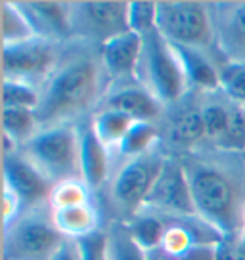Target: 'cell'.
Instances as JSON below:
<instances>
[{
    "label": "cell",
    "mask_w": 245,
    "mask_h": 260,
    "mask_svg": "<svg viewBox=\"0 0 245 260\" xmlns=\"http://www.w3.org/2000/svg\"><path fill=\"white\" fill-rule=\"evenodd\" d=\"M197 216L224 239H237L245 226V157L241 153L190 151L180 157Z\"/></svg>",
    "instance_id": "6da1fadb"
},
{
    "label": "cell",
    "mask_w": 245,
    "mask_h": 260,
    "mask_svg": "<svg viewBox=\"0 0 245 260\" xmlns=\"http://www.w3.org/2000/svg\"><path fill=\"white\" fill-rule=\"evenodd\" d=\"M100 65L90 57H73L56 69L35 111L39 124H66L67 119L90 109L100 92Z\"/></svg>",
    "instance_id": "7a4b0ae2"
},
{
    "label": "cell",
    "mask_w": 245,
    "mask_h": 260,
    "mask_svg": "<svg viewBox=\"0 0 245 260\" xmlns=\"http://www.w3.org/2000/svg\"><path fill=\"white\" fill-rule=\"evenodd\" d=\"M21 153L56 186L81 178V130L73 124L44 126L27 140Z\"/></svg>",
    "instance_id": "3957f363"
},
{
    "label": "cell",
    "mask_w": 245,
    "mask_h": 260,
    "mask_svg": "<svg viewBox=\"0 0 245 260\" xmlns=\"http://www.w3.org/2000/svg\"><path fill=\"white\" fill-rule=\"evenodd\" d=\"M66 241L52 214L21 212L4 226V260H52Z\"/></svg>",
    "instance_id": "277c9868"
},
{
    "label": "cell",
    "mask_w": 245,
    "mask_h": 260,
    "mask_svg": "<svg viewBox=\"0 0 245 260\" xmlns=\"http://www.w3.org/2000/svg\"><path fill=\"white\" fill-rule=\"evenodd\" d=\"M165 155L149 151L122 162V167L109 180V203L115 212L127 222L142 212L147 195L163 169Z\"/></svg>",
    "instance_id": "5b68a950"
},
{
    "label": "cell",
    "mask_w": 245,
    "mask_h": 260,
    "mask_svg": "<svg viewBox=\"0 0 245 260\" xmlns=\"http://www.w3.org/2000/svg\"><path fill=\"white\" fill-rule=\"evenodd\" d=\"M157 31L171 44L205 48L215 44L211 10L203 2L171 0L157 2Z\"/></svg>",
    "instance_id": "8992f818"
},
{
    "label": "cell",
    "mask_w": 245,
    "mask_h": 260,
    "mask_svg": "<svg viewBox=\"0 0 245 260\" xmlns=\"http://www.w3.org/2000/svg\"><path fill=\"white\" fill-rule=\"evenodd\" d=\"M142 67L146 88L161 104H176L188 88V79L172 44L157 31L144 37Z\"/></svg>",
    "instance_id": "52a82bcc"
},
{
    "label": "cell",
    "mask_w": 245,
    "mask_h": 260,
    "mask_svg": "<svg viewBox=\"0 0 245 260\" xmlns=\"http://www.w3.org/2000/svg\"><path fill=\"white\" fill-rule=\"evenodd\" d=\"M142 212H156L169 218H186L197 216L194 197L190 191L186 172L180 157H167L156 184L147 195Z\"/></svg>",
    "instance_id": "ba28073f"
},
{
    "label": "cell",
    "mask_w": 245,
    "mask_h": 260,
    "mask_svg": "<svg viewBox=\"0 0 245 260\" xmlns=\"http://www.w3.org/2000/svg\"><path fill=\"white\" fill-rule=\"evenodd\" d=\"M4 79L33 84L41 79H50L56 69V52L52 41L35 37L27 42L4 46L2 50Z\"/></svg>",
    "instance_id": "9c48e42d"
},
{
    "label": "cell",
    "mask_w": 245,
    "mask_h": 260,
    "mask_svg": "<svg viewBox=\"0 0 245 260\" xmlns=\"http://www.w3.org/2000/svg\"><path fill=\"white\" fill-rule=\"evenodd\" d=\"M73 27H82L86 35L102 37V42L129 29V2L122 0H94L71 6Z\"/></svg>",
    "instance_id": "30bf717a"
},
{
    "label": "cell",
    "mask_w": 245,
    "mask_h": 260,
    "mask_svg": "<svg viewBox=\"0 0 245 260\" xmlns=\"http://www.w3.org/2000/svg\"><path fill=\"white\" fill-rule=\"evenodd\" d=\"M4 186L21 201L23 207L48 203L54 182H50L21 151L4 157Z\"/></svg>",
    "instance_id": "8fae6325"
},
{
    "label": "cell",
    "mask_w": 245,
    "mask_h": 260,
    "mask_svg": "<svg viewBox=\"0 0 245 260\" xmlns=\"http://www.w3.org/2000/svg\"><path fill=\"white\" fill-rule=\"evenodd\" d=\"M215 44L232 63H245V2H222L211 10Z\"/></svg>",
    "instance_id": "7c38bea8"
},
{
    "label": "cell",
    "mask_w": 245,
    "mask_h": 260,
    "mask_svg": "<svg viewBox=\"0 0 245 260\" xmlns=\"http://www.w3.org/2000/svg\"><path fill=\"white\" fill-rule=\"evenodd\" d=\"M144 37L132 31L121 32L102 42V65L107 73L117 79L136 77L142 63Z\"/></svg>",
    "instance_id": "4fadbf2b"
},
{
    "label": "cell",
    "mask_w": 245,
    "mask_h": 260,
    "mask_svg": "<svg viewBox=\"0 0 245 260\" xmlns=\"http://www.w3.org/2000/svg\"><path fill=\"white\" fill-rule=\"evenodd\" d=\"M27 17L31 19L35 31L42 39H54V37H66L73 29V16L71 6L66 2H17Z\"/></svg>",
    "instance_id": "5bb4252c"
},
{
    "label": "cell",
    "mask_w": 245,
    "mask_h": 260,
    "mask_svg": "<svg viewBox=\"0 0 245 260\" xmlns=\"http://www.w3.org/2000/svg\"><path fill=\"white\" fill-rule=\"evenodd\" d=\"M106 107L129 115L136 122H154L161 117L163 104L146 86H125L106 100Z\"/></svg>",
    "instance_id": "9a60e30c"
},
{
    "label": "cell",
    "mask_w": 245,
    "mask_h": 260,
    "mask_svg": "<svg viewBox=\"0 0 245 260\" xmlns=\"http://www.w3.org/2000/svg\"><path fill=\"white\" fill-rule=\"evenodd\" d=\"M109 176V147L88 124L81 130V178L90 189H98Z\"/></svg>",
    "instance_id": "2e32d148"
},
{
    "label": "cell",
    "mask_w": 245,
    "mask_h": 260,
    "mask_svg": "<svg viewBox=\"0 0 245 260\" xmlns=\"http://www.w3.org/2000/svg\"><path fill=\"white\" fill-rule=\"evenodd\" d=\"M172 48L178 56L182 69L186 73L188 84L199 88L201 92H217L221 88V79H219V69L207 59L199 48H190V46H178L172 44Z\"/></svg>",
    "instance_id": "e0dca14e"
},
{
    "label": "cell",
    "mask_w": 245,
    "mask_h": 260,
    "mask_svg": "<svg viewBox=\"0 0 245 260\" xmlns=\"http://www.w3.org/2000/svg\"><path fill=\"white\" fill-rule=\"evenodd\" d=\"M167 136L174 147L186 149V153L196 151L197 144L207 140L201 109H184L174 115L172 121L169 122Z\"/></svg>",
    "instance_id": "ac0fdd59"
},
{
    "label": "cell",
    "mask_w": 245,
    "mask_h": 260,
    "mask_svg": "<svg viewBox=\"0 0 245 260\" xmlns=\"http://www.w3.org/2000/svg\"><path fill=\"white\" fill-rule=\"evenodd\" d=\"M56 228L69 239H79L100 230L98 228V212L92 203L77 205L50 211Z\"/></svg>",
    "instance_id": "d6986e66"
},
{
    "label": "cell",
    "mask_w": 245,
    "mask_h": 260,
    "mask_svg": "<svg viewBox=\"0 0 245 260\" xmlns=\"http://www.w3.org/2000/svg\"><path fill=\"white\" fill-rule=\"evenodd\" d=\"M132 239L146 252L156 251L163 245L165 234H167V220L156 212H140L129 222H125Z\"/></svg>",
    "instance_id": "ffe728a7"
},
{
    "label": "cell",
    "mask_w": 245,
    "mask_h": 260,
    "mask_svg": "<svg viewBox=\"0 0 245 260\" xmlns=\"http://www.w3.org/2000/svg\"><path fill=\"white\" fill-rule=\"evenodd\" d=\"M0 12H2V39H4V46H12V44H19V42H27L39 37L35 31L31 19L27 17L23 10L19 8L17 2H0Z\"/></svg>",
    "instance_id": "44dd1931"
},
{
    "label": "cell",
    "mask_w": 245,
    "mask_h": 260,
    "mask_svg": "<svg viewBox=\"0 0 245 260\" xmlns=\"http://www.w3.org/2000/svg\"><path fill=\"white\" fill-rule=\"evenodd\" d=\"M136 121H132L129 115L121 113L117 109H109V107H104L100 113L94 115L92 119V128L96 132L104 144H106L109 149H113L121 144V140L127 136V132L131 130V126Z\"/></svg>",
    "instance_id": "7402d4cb"
},
{
    "label": "cell",
    "mask_w": 245,
    "mask_h": 260,
    "mask_svg": "<svg viewBox=\"0 0 245 260\" xmlns=\"http://www.w3.org/2000/svg\"><path fill=\"white\" fill-rule=\"evenodd\" d=\"M159 140V130L154 122H134L127 136L121 140V144L115 147L119 157L125 161L142 157V155L154 151V146Z\"/></svg>",
    "instance_id": "603a6c76"
},
{
    "label": "cell",
    "mask_w": 245,
    "mask_h": 260,
    "mask_svg": "<svg viewBox=\"0 0 245 260\" xmlns=\"http://www.w3.org/2000/svg\"><path fill=\"white\" fill-rule=\"evenodd\" d=\"M109 260H147V252L132 239L125 222H117L107 230Z\"/></svg>",
    "instance_id": "cb8c5ba5"
},
{
    "label": "cell",
    "mask_w": 245,
    "mask_h": 260,
    "mask_svg": "<svg viewBox=\"0 0 245 260\" xmlns=\"http://www.w3.org/2000/svg\"><path fill=\"white\" fill-rule=\"evenodd\" d=\"M39 119L31 109L21 107H2V128L21 146L39 132Z\"/></svg>",
    "instance_id": "d4e9b609"
},
{
    "label": "cell",
    "mask_w": 245,
    "mask_h": 260,
    "mask_svg": "<svg viewBox=\"0 0 245 260\" xmlns=\"http://www.w3.org/2000/svg\"><path fill=\"white\" fill-rule=\"evenodd\" d=\"M42 94L35 88V84L14 79H4L2 84V107H21L37 111L41 106Z\"/></svg>",
    "instance_id": "484cf974"
},
{
    "label": "cell",
    "mask_w": 245,
    "mask_h": 260,
    "mask_svg": "<svg viewBox=\"0 0 245 260\" xmlns=\"http://www.w3.org/2000/svg\"><path fill=\"white\" fill-rule=\"evenodd\" d=\"M86 203H90V187L82 180H66V182H57L54 186L50 193L48 207L52 211H56V209Z\"/></svg>",
    "instance_id": "4316f807"
},
{
    "label": "cell",
    "mask_w": 245,
    "mask_h": 260,
    "mask_svg": "<svg viewBox=\"0 0 245 260\" xmlns=\"http://www.w3.org/2000/svg\"><path fill=\"white\" fill-rule=\"evenodd\" d=\"M217 149L230 151V153H245V111L239 104L230 106V117L226 132L217 144Z\"/></svg>",
    "instance_id": "83f0119b"
},
{
    "label": "cell",
    "mask_w": 245,
    "mask_h": 260,
    "mask_svg": "<svg viewBox=\"0 0 245 260\" xmlns=\"http://www.w3.org/2000/svg\"><path fill=\"white\" fill-rule=\"evenodd\" d=\"M129 29L136 35L147 37L157 29V2L132 0L129 2Z\"/></svg>",
    "instance_id": "f1b7e54d"
},
{
    "label": "cell",
    "mask_w": 245,
    "mask_h": 260,
    "mask_svg": "<svg viewBox=\"0 0 245 260\" xmlns=\"http://www.w3.org/2000/svg\"><path fill=\"white\" fill-rule=\"evenodd\" d=\"M221 90L234 104H245V63L226 61L219 69Z\"/></svg>",
    "instance_id": "f546056e"
},
{
    "label": "cell",
    "mask_w": 245,
    "mask_h": 260,
    "mask_svg": "<svg viewBox=\"0 0 245 260\" xmlns=\"http://www.w3.org/2000/svg\"><path fill=\"white\" fill-rule=\"evenodd\" d=\"M201 113H203V122H205V136L215 146L224 136V132H226L228 117H230V106L209 104V106L201 107Z\"/></svg>",
    "instance_id": "4dcf8cb0"
},
{
    "label": "cell",
    "mask_w": 245,
    "mask_h": 260,
    "mask_svg": "<svg viewBox=\"0 0 245 260\" xmlns=\"http://www.w3.org/2000/svg\"><path fill=\"white\" fill-rule=\"evenodd\" d=\"M79 247L81 260H109L107 252V232L96 230L88 236L75 239Z\"/></svg>",
    "instance_id": "1f68e13d"
},
{
    "label": "cell",
    "mask_w": 245,
    "mask_h": 260,
    "mask_svg": "<svg viewBox=\"0 0 245 260\" xmlns=\"http://www.w3.org/2000/svg\"><path fill=\"white\" fill-rule=\"evenodd\" d=\"M147 260H215V245H196L184 252H165L163 249L147 252Z\"/></svg>",
    "instance_id": "d6a6232c"
},
{
    "label": "cell",
    "mask_w": 245,
    "mask_h": 260,
    "mask_svg": "<svg viewBox=\"0 0 245 260\" xmlns=\"http://www.w3.org/2000/svg\"><path fill=\"white\" fill-rule=\"evenodd\" d=\"M215 260H245V247L237 239H222L215 245Z\"/></svg>",
    "instance_id": "836d02e7"
},
{
    "label": "cell",
    "mask_w": 245,
    "mask_h": 260,
    "mask_svg": "<svg viewBox=\"0 0 245 260\" xmlns=\"http://www.w3.org/2000/svg\"><path fill=\"white\" fill-rule=\"evenodd\" d=\"M52 260H81V254H79V247H77V241L75 239H69L62 245V249L56 252V256Z\"/></svg>",
    "instance_id": "e575fe53"
},
{
    "label": "cell",
    "mask_w": 245,
    "mask_h": 260,
    "mask_svg": "<svg viewBox=\"0 0 245 260\" xmlns=\"http://www.w3.org/2000/svg\"><path fill=\"white\" fill-rule=\"evenodd\" d=\"M237 241L243 245L245 247V226H243V230H241V234H239V237H237Z\"/></svg>",
    "instance_id": "d590c367"
},
{
    "label": "cell",
    "mask_w": 245,
    "mask_h": 260,
    "mask_svg": "<svg viewBox=\"0 0 245 260\" xmlns=\"http://www.w3.org/2000/svg\"><path fill=\"white\" fill-rule=\"evenodd\" d=\"M241 107H243V111H245V104H241Z\"/></svg>",
    "instance_id": "8d00e7d4"
},
{
    "label": "cell",
    "mask_w": 245,
    "mask_h": 260,
    "mask_svg": "<svg viewBox=\"0 0 245 260\" xmlns=\"http://www.w3.org/2000/svg\"><path fill=\"white\" fill-rule=\"evenodd\" d=\"M243 220H245V212H243Z\"/></svg>",
    "instance_id": "74e56055"
}]
</instances>
